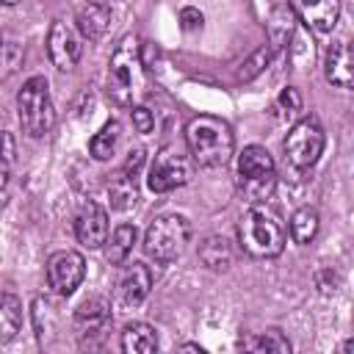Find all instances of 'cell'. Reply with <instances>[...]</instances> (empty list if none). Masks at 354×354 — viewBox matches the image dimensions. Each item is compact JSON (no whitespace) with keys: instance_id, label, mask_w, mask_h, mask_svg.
Segmentation results:
<instances>
[{"instance_id":"cell-1","label":"cell","mask_w":354,"mask_h":354,"mask_svg":"<svg viewBox=\"0 0 354 354\" xmlns=\"http://www.w3.org/2000/svg\"><path fill=\"white\" fill-rule=\"evenodd\" d=\"M144 91V58L136 36H124L108 61V97L116 108H133Z\"/></svg>"},{"instance_id":"cell-2","label":"cell","mask_w":354,"mask_h":354,"mask_svg":"<svg viewBox=\"0 0 354 354\" xmlns=\"http://www.w3.org/2000/svg\"><path fill=\"white\" fill-rule=\"evenodd\" d=\"M185 144H188V152L191 158L199 163V166H224L230 158H232V149H235V136H232V127L218 119V116H210V113H202V116H194L185 127Z\"/></svg>"},{"instance_id":"cell-3","label":"cell","mask_w":354,"mask_h":354,"mask_svg":"<svg viewBox=\"0 0 354 354\" xmlns=\"http://www.w3.org/2000/svg\"><path fill=\"white\" fill-rule=\"evenodd\" d=\"M238 238L252 257H277L285 249V224L268 202H257L241 216Z\"/></svg>"},{"instance_id":"cell-4","label":"cell","mask_w":354,"mask_h":354,"mask_svg":"<svg viewBox=\"0 0 354 354\" xmlns=\"http://www.w3.org/2000/svg\"><path fill=\"white\" fill-rule=\"evenodd\" d=\"M17 116L22 130L30 138H44L55 127V108L50 97V83L41 75H33L22 83L17 94Z\"/></svg>"},{"instance_id":"cell-5","label":"cell","mask_w":354,"mask_h":354,"mask_svg":"<svg viewBox=\"0 0 354 354\" xmlns=\"http://www.w3.org/2000/svg\"><path fill=\"white\" fill-rule=\"evenodd\" d=\"M238 188L249 205L271 199L277 188V166L266 147H243L238 155Z\"/></svg>"},{"instance_id":"cell-6","label":"cell","mask_w":354,"mask_h":354,"mask_svg":"<svg viewBox=\"0 0 354 354\" xmlns=\"http://www.w3.org/2000/svg\"><path fill=\"white\" fill-rule=\"evenodd\" d=\"M191 238V224L180 213H166L149 221L144 235V252L158 263H171L183 254Z\"/></svg>"},{"instance_id":"cell-7","label":"cell","mask_w":354,"mask_h":354,"mask_svg":"<svg viewBox=\"0 0 354 354\" xmlns=\"http://www.w3.org/2000/svg\"><path fill=\"white\" fill-rule=\"evenodd\" d=\"M324 144H326V136H324V127L315 116H304L299 119L288 136H285V160L296 169V171H307L318 163L321 152H324Z\"/></svg>"},{"instance_id":"cell-8","label":"cell","mask_w":354,"mask_h":354,"mask_svg":"<svg viewBox=\"0 0 354 354\" xmlns=\"http://www.w3.org/2000/svg\"><path fill=\"white\" fill-rule=\"evenodd\" d=\"M191 177V163L188 158L177 149V147H163L155 160L149 163V174H147V185L155 194H169L180 185H185Z\"/></svg>"},{"instance_id":"cell-9","label":"cell","mask_w":354,"mask_h":354,"mask_svg":"<svg viewBox=\"0 0 354 354\" xmlns=\"http://www.w3.org/2000/svg\"><path fill=\"white\" fill-rule=\"evenodd\" d=\"M80 53H83V36H80V30L72 22L53 19L50 33H47V55H50L53 66L61 69V72H69V69L77 66Z\"/></svg>"},{"instance_id":"cell-10","label":"cell","mask_w":354,"mask_h":354,"mask_svg":"<svg viewBox=\"0 0 354 354\" xmlns=\"http://www.w3.org/2000/svg\"><path fill=\"white\" fill-rule=\"evenodd\" d=\"M86 277V260L75 249L53 252L47 260V285L58 296H72Z\"/></svg>"},{"instance_id":"cell-11","label":"cell","mask_w":354,"mask_h":354,"mask_svg":"<svg viewBox=\"0 0 354 354\" xmlns=\"http://www.w3.org/2000/svg\"><path fill=\"white\" fill-rule=\"evenodd\" d=\"M144 160H147L144 149H130L124 166L108 183V199H111V205L116 210H130L136 205V199H138V174H141Z\"/></svg>"},{"instance_id":"cell-12","label":"cell","mask_w":354,"mask_h":354,"mask_svg":"<svg viewBox=\"0 0 354 354\" xmlns=\"http://www.w3.org/2000/svg\"><path fill=\"white\" fill-rule=\"evenodd\" d=\"M293 14L315 33H329L340 17V0H288Z\"/></svg>"},{"instance_id":"cell-13","label":"cell","mask_w":354,"mask_h":354,"mask_svg":"<svg viewBox=\"0 0 354 354\" xmlns=\"http://www.w3.org/2000/svg\"><path fill=\"white\" fill-rule=\"evenodd\" d=\"M75 235L83 246L100 249L108 238V213L97 202H86L75 218Z\"/></svg>"},{"instance_id":"cell-14","label":"cell","mask_w":354,"mask_h":354,"mask_svg":"<svg viewBox=\"0 0 354 354\" xmlns=\"http://www.w3.org/2000/svg\"><path fill=\"white\" fill-rule=\"evenodd\" d=\"M149 288H152V271H149V266H144V263L127 266V271H124V277L119 279V288H116L119 307H138L149 296Z\"/></svg>"},{"instance_id":"cell-15","label":"cell","mask_w":354,"mask_h":354,"mask_svg":"<svg viewBox=\"0 0 354 354\" xmlns=\"http://www.w3.org/2000/svg\"><path fill=\"white\" fill-rule=\"evenodd\" d=\"M75 326H77L83 340L86 337H102L111 326V304L100 296L86 299L75 313Z\"/></svg>"},{"instance_id":"cell-16","label":"cell","mask_w":354,"mask_h":354,"mask_svg":"<svg viewBox=\"0 0 354 354\" xmlns=\"http://www.w3.org/2000/svg\"><path fill=\"white\" fill-rule=\"evenodd\" d=\"M324 75L337 88H351L354 83V58L348 41H335L324 55Z\"/></svg>"},{"instance_id":"cell-17","label":"cell","mask_w":354,"mask_h":354,"mask_svg":"<svg viewBox=\"0 0 354 354\" xmlns=\"http://www.w3.org/2000/svg\"><path fill=\"white\" fill-rule=\"evenodd\" d=\"M111 25V11L102 3H88L77 11V30L88 41H100Z\"/></svg>"},{"instance_id":"cell-18","label":"cell","mask_w":354,"mask_h":354,"mask_svg":"<svg viewBox=\"0 0 354 354\" xmlns=\"http://www.w3.org/2000/svg\"><path fill=\"white\" fill-rule=\"evenodd\" d=\"M199 260L210 271H227L232 266V246L224 235H207L199 246Z\"/></svg>"},{"instance_id":"cell-19","label":"cell","mask_w":354,"mask_h":354,"mask_svg":"<svg viewBox=\"0 0 354 354\" xmlns=\"http://www.w3.org/2000/svg\"><path fill=\"white\" fill-rule=\"evenodd\" d=\"M136 227L133 224H119L116 230H113V235L111 238H105V260L111 263V266H122L127 257H130V252H133V246H136Z\"/></svg>"},{"instance_id":"cell-20","label":"cell","mask_w":354,"mask_h":354,"mask_svg":"<svg viewBox=\"0 0 354 354\" xmlns=\"http://www.w3.org/2000/svg\"><path fill=\"white\" fill-rule=\"evenodd\" d=\"M158 348V335L149 324H127L122 332V351L127 354H149Z\"/></svg>"},{"instance_id":"cell-21","label":"cell","mask_w":354,"mask_h":354,"mask_svg":"<svg viewBox=\"0 0 354 354\" xmlns=\"http://www.w3.org/2000/svg\"><path fill=\"white\" fill-rule=\"evenodd\" d=\"M22 326V301L14 293H0V343L11 340Z\"/></svg>"},{"instance_id":"cell-22","label":"cell","mask_w":354,"mask_h":354,"mask_svg":"<svg viewBox=\"0 0 354 354\" xmlns=\"http://www.w3.org/2000/svg\"><path fill=\"white\" fill-rule=\"evenodd\" d=\"M318 210L315 207H299L293 216H290V238L301 246H307L315 235H318Z\"/></svg>"},{"instance_id":"cell-23","label":"cell","mask_w":354,"mask_h":354,"mask_svg":"<svg viewBox=\"0 0 354 354\" xmlns=\"http://www.w3.org/2000/svg\"><path fill=\"white\" fill-rule=\"evenodd\" d=\"M14 160H17L14 136L0 130V207L8 202V185H11V174H14Z\"/></svg>"},{"instance_id":"cell-24","label":"cell","mask_w":354,"mask_h":354,"mask_svg":"<svg viewBox=\"0 0 354 354\" xmlns=\"http://www.w3.org/2000/svg\"><path fill=\"white\" fill-rule=\"evenodd\" d=\"M116 141H119V122L111 119L100 127V133H94V138L88 141V152L94 160H108L116 149Z\"/></svg>"},{"instance_id":"cell-25","label":"cell","mask_w":354,"mask_h":354,"mask_svg":"<svg viewBox=\"0 0 354 354\" xmlns=\"http://www.w3.org/2000/svg\"><path fill=\"white\" fill-rule=\"evenodd\" d=\"M241 346L249 351H274V354L290 351V343L279 329H268V332H260L254 337H241Z\"/></svg>"},{"instance_id":"cell-26","label":"cell","mask_w":354,"mask_h":354,"mask_svg":"<svg viewBox=\"0 0 354 354\" xmlns=\"http://www.w3.org/2000/svg\"><path fill=\"white\" fill-rule=\"evenodd\" d=\"M22 58H25L22 44H19V41H14V39L0 36V80L11 77V75L19 69Z\"/></svg>"},{"instance_id":"cell-27","label":"cell","mask_w":354,"mask_h":354,"mask_svg":"<svg viewBox=\"0 0 354 354\" xmlns=\"http://www.w3.org/2000/svg\"><path fill=\"white\" fill-rule=\"evenodd\" d=\"M271 61V47H260L243 66H241V72H238V77L241 80H252V77H257L263 69H266V64Z\"/></svg>"},{"instance_id":"cell-28","label":"cell","mask_w":354,"mask_h":354,"mask_svg":"<svg viewBox=\"0 0 354 354\" xmlns=\"http://www.w3.org/2000/svg\"><path fill=\"white\" fill-rule=\"evenodd\" d=\"M130 116H133V124H136V130H138L141 136L152 133V127H155V119H152V113H149L144 105H133Z\"/></svg>"},{"instance_id":"cell-29","label":"cell","mask_w":354,"mask_h":354,"mask_svg":"<svg viewBox=\"0 0 354 354\" xmlns=\"http://www.w3.org/2000/svg\"><path fill=\"white\" fill-rule=\"evenodd\" d=\"M277 105H279L282 111H288V113H296V111H301V97H299V91H296L293 86H288V88H282Z\"/></svg>"},{"instance_id":"cell-30","label":"cell","mask_w":354,"mask_h":354,"mask_svg":"<svg viewBox=\"0 0 354 354\" xmlns=\"http://www.w3.org/2000/svg\"><path fill=\"white\" fill-rule=\"evenodd\" d=\"M180 19H183V28H185V30H194V28L202 25V14H199L196 8H183V11H180Z\"/></svg>"},{"instance_id":"cell-31","label":"cell","mask_w":354,"mask_h":354,"mask_svg":"<svg viewBox=\"0 0 354 354\" xmlns=\"http://www.w3.org/2000/svg\"><path fill=\"white\" fill-rule=\"evenodd\" d=\"M335 285H337V277H335L329 268H324V271L318 274V288H321L324 293H329V290H335Z\"/></svg>"},{"instance_id":"cell-32","label":"cell","mask_w":354,"mask_h":354,"mask_svg":"<svg viewBox=\"0 0 354 354\" xmlns=\"http://www.w3.org/2000/svg\"><path fill=\"white\" fill-rule=\"evenodd\" d=\"M0 3H3V6H17L19 0H0Z\"/></svg>"}]
</instances>
